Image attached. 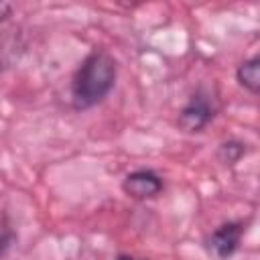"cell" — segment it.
Listing matches in <instances>:
<instances>
[{
    "mask_svg": "<svg viewBox=\"0 0 260 260\" xmlns=\"http://www.w3.org/2000/svg\"><path fill=\"white\" fill-rule=\"evenodd\" d=\"M215 114H217V100L213 98L211 91L201 87L181 108L179 118H177V126L185 134H197V132H203L207 128V124L215 118Z\"/></svg>",
    "mask_w": 260,
    "mask_h": 260,
    "instance_id": "2",
    "label": "cell"
},
{
    "mask_svg": "<svg viewBox=\"0 0 260 260\" xmlns=\"http://www.w3.org/2000/svg\"><path fill=\"white\" fill-rule=\"evenodd\" d=\"M244 234V223L240 221H225L217 225L207 238H205V250L209 256L217 260H225L236 254L240 240Z\"/></svg>",
    "mask_w": 260,
    "mask_h": 260,
    "instance_id": "3",
    "label": "cell"
},
{
    "mask_svg": "<svg viewBox=\"0 0 260 260\" xmlns=\"http://www.w3.org/2000/svg\"><path fill=\"white\" fill-rule=\"evenodd\" d=\"M10 16H12V4H8V2H0V22L8 20Z\"/></svg>",
    "mask_w": 260,
    "mask_h": 260,
    "instance_id": "8",
    "label": "cell"
},
{
    "mask_svg": "<svg viewBox=\"0 0 260 260\" xmlns=\"http://www.w3.org/2000/svg\"><path fill=\"white\" fill-rule=\"evenodd\" d=\"M244 154H246V144L240 142V140H225L217 146V152H215L217 160L225 167L236 165Z\"/></svg>",
    "mask_w": 260,
    "mask_h": 260,
    "instance_id": "6",
    "label": "cell"
},
{
    "mask_svg": "<svg viewBox=\"0 0 260 260\" xmlns=\"http://www.w3.org/2000/svg\"><path fill=\"white\" fill-rule=\"evenodd\" d=\"M118 75L116 59L106 51L89 53L71 79V104L73 110L83 112L98 106L114 87Z\"/></svg>",
    "mask_w": 260,
    "mask_h": 260,
    "instance_id": "1",
    "label": "cell"
},
{
    "mask_svg": "<svg viewBox=\"0 0 260 260\" xmlns=\"http://www.w3.org/2000/svg\"><path fill=\"white\" fill-rule=\"evenodd\" d=\"M14 238H16V234H14L12 225L8 223V219L0 217V260L6 254V250L10 248V244L14 242Z\"/></svg>",
    "mask_w": 260,
    "mask_h": 260,
    "instance_id": "7",
    "label": "cell"
},
{
    "mask_svg": "<svg viewBox=\"0 0 260 260\" xmlns=\"http://www.w3.org/2000/svg\"><path fill=\"white\" fill-rule=\"evenodd\" d=\"M116 260H136V258H132L128 254H120V256H116Z\"/></svg>",
    "mask_w": 260,
    "mask_h": 260,
    "instance_id": "9",
    "label": "cell"
},
{
    "mask_svg": "<svg viewBox=\"0 0 260 260\" xmlns=\"http://www.w3.org/2000/svg\"><path fill=\"white\" fill-rule=\"evenodd\" d=\"M236 79L244 89H248L250 93L256 95L260 91V57L254 55V57L242 61L236 69Z\"/></svg>",
    "mask_w": 260,
    "mask_h": 260,
    "instance_id": "5",
    "label": "cell"
},
{
    "mask_svg": "<svg viewBox=\"0 0 260 260\" xmlns=\"http://www.w3.org/2000/svg\"><path fill=\"white\" fill-rule=\"evenodd\" d=\"M165 189L162 177L150 169H138L132 171L124 177L122 181V191L136 201H146V199H154L156 195H160V191Z\"/></svg>",
    "mask_w": 260,
    "mask_h": 260,
    "instance_id": "4",
    "label": "cell"
}]
</instances>
